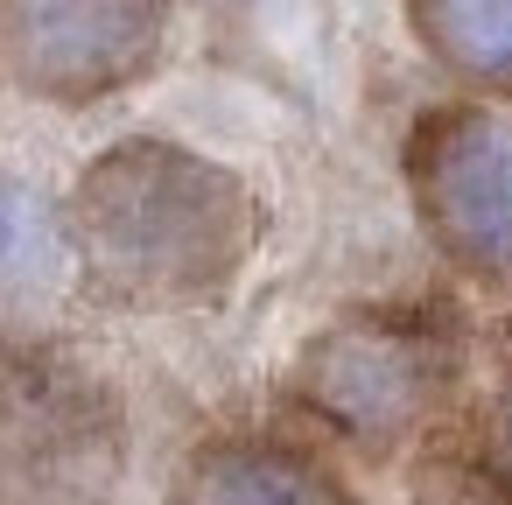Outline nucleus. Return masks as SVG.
Here are the masks:
<instances>
[{
  "label": "nucleus",
  "instance_id": "1",
  "mask_svg": "<svg viewBox=\"0 0 512 505\" xmlns=\"http://www.w3.org/2000/svg\"><path fill=\"white\" fill-rule=\"evenodd\" d=\"M253 232V190L176 141H120L71 197V253L99 295L134 309L225 295L253 253Z\"/></svg>",
  "mask_w": 512,
  "mask_h": 505
},
{
  "label": "nucleus",
  "instance_id": "2",
  "mask_svg": "<svg viewBox=\"0 0 512 505\" xmlns=\"http://www.w3.org/2000/svg\"><path fill=\"white\" fill-rule=\"evenodd\" d=\"M456 344L414 316H344L295 365V400L351 449L393 456L456 393Z\"/></svg>",
  "mask_w": 512,
  "mask_h": 505
},
{
  "label": "nucleus",
  "instance_id": "3",
  "mask_svg": "<svg viewBox=\"0 0 512 505\" xmlns=\"http://www.w3.org/2000/svg\"><path fill=\"white\" fill-rule=\"evenodd\" d=\"M120 470L113 393L57 358H0V505H92Z\"/></svg>",
  "mask_w": 512,
  "mask_h": 505
},
{
  "label": "nucleus",
  "instance_id": "4",
  "mask_svg": "<svg viewBox=\"0 0 512 505\" xmlns=\"http://www.w3.org/2000/svg\"><path fill=\"white\" fill-rule=\"evenodd\" d=\"M407 190L449 267L512 288V106H435L407 141Z\"/></svg>",
  "mask_w": 512,
  "mask_h": 505
},
{
  "label": "nucleus",
  "instance_id": "5",
  "mask_svg": "<svg viewBox=\"0 0 512 505\" xmlns=\"http://www.w3.org/2000/svg\"><path fill=\"white\" fill-rule=\"evenodd\" d=\"M0 57L36 99H120L169 57V0H0Z\"/></svg>",
  "mask_w": 512,
  "mask_h": 505
},
{
  "label": "nucleus",
  "instance_id": "6",
  "mask_svg": "<svg viewBox=\"0 0 512 505\" xmlns=\"http://www.w3.org/2000/svg\"><path fill=\"white\" fill-rule=\"evenodd\" d=\"M169 505H358L351 484L288 435H211L183 456Z\"/></svg>",
  "mask_w": 512,
  "mask_h": 505
},
{
  "label": "nucleus",
  "instance_id": "7",
  "mask_svg": "<svg viewBox=\"0 0 512 505\" xmlns=\"http://www.w3.org/2000/svg\"><path fill=\"white\" fill-rule=\"evenodd\" d=\"M421 50L491 106H512V0H407Z\"/></svg>",
  "mask_w": 512,
  "mask_h": 505
},
{
  "label": "nucleus",
  "instance_id": "8",
  "mask_svg": "<svg viewBox=\"0 0 512 505\" xmlns=\"http://www.w3.org/2000/svg\"><path fill=\"white\" fill-rule=\"evenodd\" d=\"M64 260H71V225H57V211L29 183L0 176V302L50 295Z\"/></svg>",
  "mask_w": 512,
  "mask_h": 505
},
{
  "label": "nucleus",
  "instance_id": "9",
  "mask_svg": "<svg viewBox=\"0 0 512 505\" xmlns=\"http://www.w3.org/2000/svg\"><path fill=\"white\" fill-rule=\"evenodd\" d=\"M477 463H484V477L512 498V393H498V400H491L484 435H477Z\"/></svg>",
  "mask_w": 512,
  "mask_h": 505
}]
</instances>
